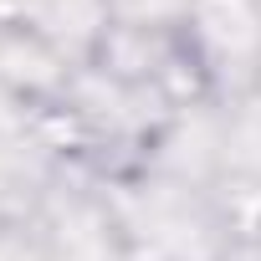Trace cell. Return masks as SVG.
<instances>
[{
    "label": "cell",
    "mask_w": 261,
    "mask_h": 261,
    "mask_svg": "<svg viewBox=\"0 0 261 261\" xmlns=\"http://www.w3.org/2000/svg\"><path fill=\"white\" fill-rule=\"evenodd\" d=\"M174 31L200 77L205 108L241 113L261 102V0H190Z\"/></svg>",
    "instance_id": "6da1fadb"
},
{
    "label": "cell",
    "mask_w": 261,
    "mask_h": 261,
    "mask_svg": "<svg viewBox=\"0 0 261 261\" xmlns=\"http://www.w3.org/2000/svg\"><path fill=\"white\" fill-rule=\"evenodd\" d=\"M108 26H139V31H174L190 11V0H97Z\"/></svg>",
    "instance_id": "3957f363"
},
{
    "label": "cell",
    "mask_w": 261,
    "mask_h": 261,
    "mask_svg": "<svg viewBox=\"0 0 261 261\" xmlns=\"http://www.w3.org/2000/svg\"><path fill=\"white\" fill-rule=\"evenodd\" d=\"M0 261H51V256H46V246H41V236L31 225L6 220L0 225Z\"/></svg>",
    "instance_id": "277c9868"
},
{
    "label": "cell",
    "mask_w": 261,
    "mask_h": 261,
    "mask_svg": "<svg viewBox=\"0 0 261 261\" xmlns=\"http://www.w3.org/2000/svg\"><path fill=\"white\" fill-rule=\"evenodd\" d=\"M108 16L97 0H0V36H41L87 67Z\"/></svg>",
    "instance_id": "7a4b0ae2"
}]
</instances>
